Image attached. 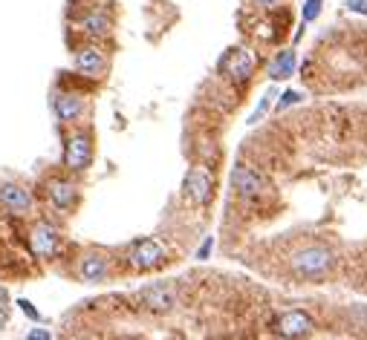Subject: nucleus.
Instances as JSON below:
<instances>
[{"label":"nucleus","instance_id":"4be33fe9","mask_svg":"<svg viewBox=\"0 0 367 340\" xmlns=\"http://www.w3.org/2000/svg\"><path fill=\"white\" fill-rule=\"evenodd\" d=\"M347 9L356 15H367V0H347Z\"/></svg>","mask_w":367,"mask_h":340},{"label":"nucleus","instance_id":"dca6fc26","mask_svg":"<svg viewBox=\"0 0 367 340\" xmlns=\"http://www.w3.org/2000/svg\"><path fill=\"white\" fill-rule=\"evenodd\" d=\"M295 67H298V52L289 46V49H281L278 55H275V58L269 61L266 73H269L272 81H287V78H292Z\"/></svg>","mask_w":367,"mask_h":340},{"label":"nucleus","instance_id":"2eb2a0df","mask_svg":"<svg viewBox=\"0 0 367 340\" xmlns=\"http://www.w3.org/2000/svg\"><path fill=\"white\" fill-rule=\"evenodd\" d=\"M110 274V260L104 254H84L78 263V277L84 283H102Z\"/></svg>","mask_w":367,"mask_h":340},{"label":"nucleus","instance_id":"aec40b11","mask_svg":"<svg viewBox=\"0 0 367 340\" xmlns=\"http://www.w3.org/2000/svg\"><path fill=\"white\" fill-rule=\"evenodd\" d=\"M18 306H20V312H23V315H26L29 320H35V323L41 320V315H38V308H35L32 303H29V300H18Z\"/></svg>","mask_w":367,"mask_h":340},{"label":"nucleus","instance_id":"f257e3e1","mask_svg":"<svg viewBox=\"0 0 367 340\" xmlns=\"http://www.w3.org/2000/svg\"><path fill=\"white\" fill-rule=\"evenodd\" d=\"M96 156V144L90 130H73L64 136V153H61V162H64L67 173H84L93 165Z\"/></svg>","mask_w":367,"mask_h":340},{"label":"nucleus","instance_id":"0eeeda50","mask_svg":"<svg viewBox=\"0 0 367 340\" xmlns=\"http://www.w3.org/2000/svg\"><path fill=\"white\" fill-rule=\"evenodd\" d=\"M313 329H315V320L307 312H301V308L278 315L272 323V334L278 340H303V337L313 334Z\"/></svg>","mask_w":367,"mask_h":340},{"label":"nucleus","instance_id":"ddd939ff","mask_svg":"<svg viewBox=\"0 0 367 340\" xmlns=\"http://www.w3.org/2000/svg\"><path fill=\"white\" fill-rule=\"evenodd\" d=\"M176 300H179V294H176V289L171 283H154V286H145L139 291V303L154 315L171 312V308L176 306Z\"/></svg>","mask_w":367,"mask_h":340},{"label":"nucleus","instance_id":"6e6552de","mask_svg":"<svg viewBox=\"0 0 367 340\" xmlns=\"http://www.w3.org/2000/svg\"><path fill=\"white\" fill-rule=\"evenodd\" d=\"M231 188L243 196V199H258V196H266L272 188L260 170H255L252 165H237L231 170Z\"/></svg>","mask_w":367,"mask_h":340},{"label":"nucleus","instance_id":"b1692460","mask_svg":"<svg viewBox=\"0 0 367 340\" xmlns=\"http://www.w3.org/2000/svg\"><path fill=\"white\" fill-rule=\"evenodd\" d=\"M6 308H9V291L0 286V312H6Z\"/></svg>","mask_w":367,"mask_h":340},{"label":"nucleus","instance_id":"393cba45","mask_svg":"<svg viewBox=\"0 0 367 340\" xmlns=\"http://www.w3.org/2000/svg\"><path fill=\"white\" fill-rule=\"evenodd\" d=\"M255 6H260V9H272V6H278L281 0H252Z\"/></svg>","mask_w":367,"mask_h":340},{"label":"nucleus","instance_id":"1a4fd4ad","mask_svg":"<svg viewBox=\"0 0 367 340\" xmlns=\"http://www.w3.org/2000/svg\"><path fill=\"white\" fill-rule=\"evenodd\" d=\"M44 194H47V202L61 213H67L78 205V184L70 176H49L44 184Z\"/></svg>","mask_w":367,"mask_h":340},{"label":"nucleus","instance_id":"6ab92c4d","mask_svg":"<svg viewBox=\"0 0 367 340\" xmlns=\"http://www.w3.org/2000/svg\"><path fill=\"white\" fill-rule=\"evenodd\" d=\"M321 12H324V0H303V9H301L303 23H313V20H318V18H321Z\"/></svg>","mask_w":367,"mask_h":340},{"label":"nucleus","instance_id":"4468645a","mask_svg":"<svg viewBox=\"0 0 367 340\" xmlns=\"http://www.w3.org/2000/svg\"><path fill=\"white\" fill-rule=\"evenodd\" d=\"M128 260H131V265L136 271H150V268H157V265L165 263V251H162V245L157 239H139L131 248Z\"/></svg>","mask_w":367,"mask_h":340},{"label":"nucleus","instance_id":"a211bd4d","mask_svg":"<svg viewBox=\"0 0 367 340\" xmlns=\"http://www.w3.org/2000/svg\"><path fill=\"white\" fill-rule=\"evenodd\" d=\"M272 99H275V92H266V96L258 101V107L252 110V115L246 118V125H258V121H260V118H263V115H266V113L275 107V101H272Z\"/></svg>","mask_w":367,"mask_h":340},{"label":"nucleus","instance_id":"9b49d317","mask_svg":"<svg viewBox=\"0 0 367 340\" xmlns=\"http://www.w3.org/2000/svg\"><path fill=\"white\" fill-rule=\"evenodd\" d=\"M58 242H61V234H58V228H55L52 222H47V220H38L32 228H29V251H32L35 257H41V260L55 257Z\"/></svg>","mask_w":367,"mask_h":340},{"label":"nucleus","instance_id":"f03ea898","mask_svg":"<svg viewBox=\"0 0 367 340\" xmlns=\"http://www.w3.org/2000/svg\"><path fill=\"white\" fill-rule=\"evenodd\" d=\"M73 67L87 81H102L107 75V67H110V55L102 46V41H84L73 52Z\"/></svg>","mask_w":367,"mask_h":340},{"label":"nucleus","instance_id":"39448f33","mask_svg":"<svg viewBox=\"0 0 367 340\" xmlns=\"http://www.w3.org/2000/svg\"><path fill=\"white\" fill-rule=\"evenodd\" d=\"M87 110H90L87 96L78 89H58L52 96V113L58 118V125H64V127H78Z\"/></svg>","mask_w":367,"mask_h":340},{"label":"nucleus","instance_id":"f3484780","mask_svg":"<svg viewBox=\"0 0 367 340\" xmlns=\"http://www.w3.org/2000/svg\"><path fill=\"white\" fill-rule=\"evenodd\" d=\"M303 101V92L301 89H284L281 92V99L278 101H275V110H289V107H295V104H301Z\"/></svg>","mask_w":367,"mask_h":340},{"label":"nucleus","instance_id":"7ed1b4c3","mask_svg":"<svg viewBox=\"0 0 367 340\" xmlns=\"http://www.w3.org/2000/svg\"><path fill=\"white\" fill-rule=\"evenodd\" d=\"M292 274L303 277V280H315V277H324L332 265H335V254L330 248H321V245H313V248H303L298 254H292L289 260Z\"/></svg>","mask_w":367,"mask_h":340},{"label":"nucleus","instance_id":"423d86ee","mask_svg":"<svg viewBox=\"0 0 367 340\" xmlns=\"http://www.w3.org/2000/svg\"><path fill=\"white\" fill-rule=\"evenodd\" d=\"M76 32L84 41H104L113 35V12L102 4L87 6L78 18H76Z\"/></svg>","mask_w":367,"mask_h":340},{"label":"nucleus","instance_id":"20e7f679","mask_svg":"<svg viewBox=\"0 0 367 340\" xmlns=\"http://www.w3.org/2000/svg\"><path fill=\"white\" fill-rule=\"evenodd\" d=\"M255 70H258V58H255V52L246 49V46H231V49H226V55L217 61V73L226 75V78L234 81V84H246V81L255 75Z\"/></svg>","mask_w":367,"mask_h":340},{"label":"nucleus","instance_id":"f8f14e48","mask_svg":"<svg viewBox=\"0 0 367 340\" xmlns=\"http://www.w3.org/2000/svg\"><path fill=\"white\" fill-rule=\"evenodd\" d=\"M182 191H186V196H188L191 202L208 205V202H211V194H214V176H211L208 165H194V168L186 173Z\"/></svg>","mask_w":367,"mask_h":340},{"label":"nucleus","instance_id":"412c9836","mask_svg":"<svg viewBox=\"0 0 367 340\" xmlns=\"http://www.w3.org/2000/svg\"><path fill=\"white\" fill-rule=\"evenodd\" d=\"M211 248H214V237H205L203 245L197 248V260H208V257H211Z\"/></svg>","mask_w":367,"mask_h":340},{"label":"nucleus","instance_id":"9d476101","mask_svg":"<svg viewBox=\"0 0 367 340\" xmlns=\"http://www.w3.org/2000/svg\"><path fill=\"white\" fill-rule=\"evenodd\" d=\"M0 208L9 210L12 216H29L35 208V196L18 182H0Z\"/></svg>","mask_w":367,"mask_h":340},{"label":"nucleus","instance_id":"5701e85b","mask_svg":"<svg viewBox=\"0 0 367 340\" xmlns=\"http://www.w3.org/2000/svg\"><path fill=\"white\" fill-rule=\"evenodd\" d=\"M26 340H52V337H49L47 329H32V332L26 334Z\"/></svg>","mask_w":367,"mask_h":340}]
</instances>
